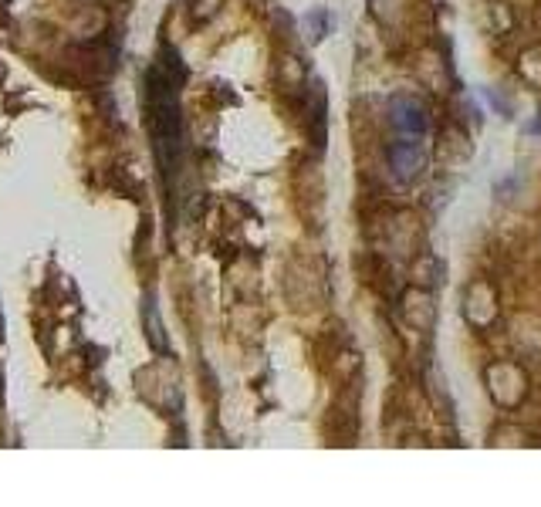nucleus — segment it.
Masks as SVG:
<instances>
[{"label":"nucleus","instance_id":"4468645a","mask_svg":"<svg viewBox=\"0 0 541 507\" xmlns=\"http://www.w3.org/2000/svg\"><path fill=\"white\" fill-rule=\"evenodd\" d=\"M491 17H494V31H498V34H508L514 28V14H511V7L504 4V0H498V4L491 7Z\"/></svg>","mask_w":541,"mask_h":507},{"label":"nucleus","instance_id":"7ed1b4c3","mask_svg":"<svg viewBox=\"0 0 541 507\" xmlns=\"http://www.w3.org/2000/svg\"><path fill=\"white\" fill-rule=\"evenodd\" d=\"M460 311H464V322L474 328V332H487V328H494L501 318L498 288H494L487 278L470 281L464 288V305H460Z\"/></svg>","mask_w":541,"mask_h":507},{"label":"nucleus","instance_id":"f257e3e1","mask_svg":"<svg viewBox=\"0 0 541 507\" xmlns=\"http://www.w3.org/2000/svg\"><path fill=\"white\" fill-rule=\"evenodd\" d=\"M173 55L166 51V58L149 71V126L156 136V156L163 169L170 173L173 156L180 153V75L170 65Z\"/></svg>","mask_w":541,"mask_h":507},{"label":"nucleus","instance_id":"423d86ee","mask_svg":"<svg viewBox=\"0 0 541 507\" xmlns=\"http://www.w3.org/2000/svg\"><path fill=\"white\" fill-rule=\"evenodd\" d=\"M389 122H393L396 136L403 139H423L427 132V109L416 95H396L389 102Z\"/></svg>","mask_w":541,"mask_h":507},{"label":"nucleus","instance_id":"39448f33","mask_svg":"<svg viewBox=\"0 0 541 507\" xmlns=\"http://www.w3.org/2000/svg\"><path fill=\"white\" fill-rule=\"evenodd\" d=\"M423 166H427V146H423V139L399 136L393 146H389V169H393L399 183H413L416 176L423 173Z\"/></svg>","mask_w":541,"mask_h":507},{"label":"nucleus","instance_id":"dca6fc26","mask_svg":"<svg viewBox=\"0 0 541 507\" xmlns=\"http://www.w3.org/2000/svg\"><path fill=\"white\" fill-rule=\"evenodd\" d=\"M528 132H541V112H538V119H535V122H531V126H528Z\"/></svg>","mask_w":541,"mask_h":507},{"label":"nucleus","instance_id":"6e6552de","mask_svg":"<svg viewBox=\"0 0 541 507\" xmlns=\"http://www.w3.org/2000/svg\"><path fill=\"white\" fill-rule=\"evenodd\" d=\"M518 78L531 88H541V41L521 48L518 55Z\"/></svg>","mask_w":541,"mask_h":507},{"label":"nucleus","instance_id":"ddd939ff","mask_svg":"<svg viewBox=\"0 0 541 507\" xmlns=\"http://www.w3.org/2000/svg\"><path fill=\"white\" fill-rule=\"evenodd\" d=\"M281 85H288L291 92H298V88L305 85V68L298 65V58L281 61Z\"/></svg>","mask_w":541,"mask_h":507},{"label":"nucleus","instance_id":"9b49d317","mask_svg":"<svg viewBox=\"0 0 541 507\" xmlns=\"http://www.w3.org/2000/svg\"><path fill=\"white\" fill-rule=\"evenodd\" d=\"M525 437H528V433L518 430V426H498V430L491 433V443H494V447H525V443H531Z\"/></svg>","mask_w":541,"mask_h":507},{"label":"nucleus","instance_id":"20e7f679","mask_svg":"<svg viewBox=\"0 0 541 507\" xmlns=\"http://www.w3.org/2000/svg\"><path fill=\"white\" fill-rule=\"evenodd\" d=\"M399 318H403L413 332H433V325H437V298H433V291L423 288V284L406 291V295L399 298Z\"/></svg>","mask_w":541,"mask_h":507},{"label":"nucleus","instance_id":"9d476101","mask_svg":"<svg viewBox=\"0 0 541 507\" xmlns=\"http://www.w3.org/2000/svg\"><path fill=\"white\" fill-rule=\"evenodd\" d=\"M427 393H430V399L437 403L443 413H454V399H450V393H447V382H443V376H440V369L437 366H430L427 369Z\"/></svg>","mask_w":541,"mask_h":507},{"label":"nucleus","instance_id":"2eb2a0df","mask_svg":"<svg viewBox=\"0 0 541 507\" xmlns=\"http://www.w3.org/2000/svg\"><path fill=\"white\" fill-rule=\"evenodd\" d=\"M305 31H308V41H322L325 31H328V14L325 11H315L305 17Z\"/></svg>","mask_w":541,"mask_h":507},{"label":"nucleus","instance_id":"f8f14e48","mask_svg":"<svg viewBox=\"0 0 541 507\" xmlns=\"http://www.w3.org/2000/svg\"><path fill=\"white\" fill-rule=\"evenodd\" d=\"M146 328H149V342H153L156 352H166L170 345H166V332H163V322H159V311L149 305L146 308Z\"/></svg>","mask_w":541,"mask_h":507},{"label":"nucleus","instance_id":"f03ea898","mask_svg":"<svg viewBox=\"0 0 541 507\" xmlns=\"http://www.w3.org/2000/svg\"><path fill=\"white\" fill-rule=\"evenodd\" d=\"M484 386H487L491 403L498 409H504V413L518 409L531 393L528 372H525L521 362H514V359H494L491 366L484 369Z\"/></svg>","mask_w":541,"mask_h":507},{"label":"nucleus","instance_id":"0eeeda50","mask_svg":"<svg viewBox=\"0 0 541 507\" xmlns=\"http://www.w3.org/2000/svg\"><path fill=\"white\" fill-rule=\"evenodd\" d=\"M389 234H393L389 247H393V254L399 257H410L416 254V247H420V224H416L413 213H396L393 224H389Z\"/></svg>","mask_w":541,"mask_h":507},{"label":"nucleus","instance_id":"1a4fd4ad","mask_svg":"<svg viewBox=\"0 0 541 507\" xmlns=\"http://www.w3.org/2000/svg\"><path fill=\"white\" fill-rule=\"evenodd\" d=\"M369 11L379 24L396 28V24L406 17V0H369Z\"/></svg>","mask_w":541,"mask_h":507},{"label":"nucleus","instance_id":"f3484780","mask_svg":"<svg viewBox=\"0 0 541 507\" xmlns=\"http://www.w3.org/2000/svg\"><path fill=\"white\" fill-rule=\"evenodd\" d=\"M538 28H541V4H538Z\"/></svg>","mask_w":541,"mask_h":507}]
</instances>
